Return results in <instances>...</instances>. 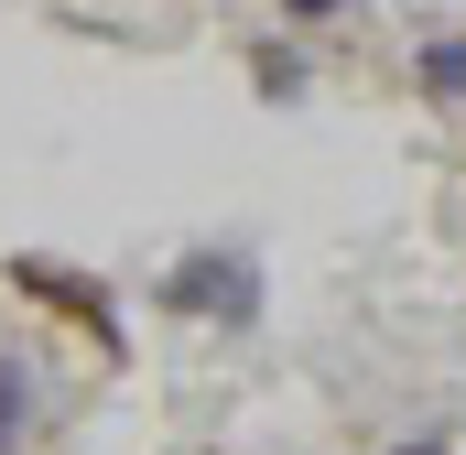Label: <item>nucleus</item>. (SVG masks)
I'll list each match as a JSON object with an SVG mask.
<instances>
[{
	"label": "nucleus",
	"mask_w": 466,
	"mask_h": 455,
	"mask_svg": "<svg viewBox=\"0 0 466 455\" xmlns=\"http://www.w3.org/2000/svg\"><path fill=\"white\" fill-rule=\"evenodd\" d=\"M152 304L185 315V326L249 337V326H260V249H249V238H196V249H174V271L152 282Z\"/></svg>",
	"instance_id": "nucleus-1"
},
{
	"label": "nucleus",
	"mask_w": 466,
	"mask_h": 455,
	"mask_svg": "<svg viewBox=\"0 0 466 455\" xmlns=\"http://www.w3.org/2000/svg\"><path fill=\"white\" fill-rule=\"evenodd\" d=\"M0 282H11V293H22V304H44V315H66V326H76V337L98 347V358H119V293L109 282H98V271H76V260H55V249H11V260H0Z\"/></svg>",
	"instance_id": "nucleus-2"
},
{
	"label": "nucleus",
	"mask_w": 466,
	"mask_h": 455,
	"mask_svg": "<svg viewBox=\"0 0 466 455\" xmlns=\"http://www.w3.org/2000/svg\"><path fill=\"white\" fill-rule=\"evenodd\" d=\"M249 87H260V109H304L315 98V55L293 33H271V44H249Z\"/></svg>",
	"instance_id": "nucleus-3"
},
{
	"label": "nucleus",
	"mask_w": 466,
	"mask_h": 455,
	"mask_svg": "<svg viewBox=\"0 0 466 455\" xmlns=\"http://www.w3.org/2000/svg\"><path fill=\"white\" fill-rule=\"evenodd\" d=\"M33 412H44V379H33V358H22V347H0V455H22Z\"/></svg>",
	"instance_id": "nucleus-4"
},
{
	"label": "nucleus",
	"mask_w": 466,
	"mask_h": 455,
	"mask_svg": "<svg viewBox=\"0 0 466 455\" xmlns=\"http://www.w3.org/2000/svg\"><path fill=\"white\" fill-rule=\"evenodd\" d=\"M412 87H423L434 109H466V33H434V44H412Z\"/></svg>",
	"instance_id": "nucleus-5"
},
{
	"label": "nucleus",
	"mask_w": 466,
	"mask_h": 455,
	"mask_svg": "<svg viewBox=\"0 0 466 455\" xmlns=\"http://www.w3.org/2000/svg\"><path fill=\"white\" fill-rule=\"evenodd\" d=\"M348 0H282V22H337Z\"/></svg>",
	"instance_id": "nucleus-6"
},
{
	"label": "nucleus",
	"mask_w": 466,
	"mask_h": 455,
	"mask_svg": "<svg viewBox=\"0 0 466 455\" xmlns=\"http://www.w3.org/2000/svg\"><path fill=\"white\" fill-rule=\"evenodd\" d=\"M390 455H445V445H390Z\"/></svg>",
	"instance_id": "nucleus-7"
}]
</instances>
